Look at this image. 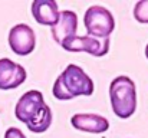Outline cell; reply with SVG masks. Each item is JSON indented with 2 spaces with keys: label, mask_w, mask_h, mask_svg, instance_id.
Segmentation results:
<instances>
[{
  "label": "cell",
  "mask_w": 148,
  "mask_h": 138,
  "mask_svg": "<svg viewBox=\"0 0 148 138\" xmlns=\"http://www.w3.org/2000/svg\"><path fill=\"white\" fill-rule=\"evenodd\" d=\"M14 115L35 134L45 133L52 124V109L45 104L42 92L36 89L25 92L20 96L14 108Z\"/></svg>",
  "instance_id": "obj_1"
},
{
  "label": "cell",
  "mask_w": 148,
  "mask_h": 138,
  "mask_svg": "<svg viewBox=\"0 0 148 138\" xmlns=\"http://www.w3.org/2000/svg\"><path fill=\"white\" fill-rule=\"evenodd\" d=\"M76 30H78V16L72 10H63V12H60V16H59L58 23L53 27H50L52 38L59 45H62L69 38L75 36L76 35Z\"/></svg>",
  "instance_id": "obj_8"
},
{
  "label": "cell",
  "mask_w": 148,
  "mask_h": 138,
  "mask_svg": "<svg viewBox=\"0 0 148 138\" xmlns=\"http://www.w3.org/2000/svg\"><path fill=\"white\" fill-rule=\"evenodd\" d=\"M84 23L88 36H94L98 39H109V35H112L115 29V19L112 13L98 4L86 9Z\"/></svg>",
  "instance_id": "obj_4"
},
{
  "label": "cell",
  "mask_w": 148,
  "mask_h": 138,
  "mask_svg": "<svg viewBox=\"0 0 148 138\" xmlns=\"http://www.w3.org/2000/svg\"><path fill=\"white\" fill-rule=\"evenodd\" d=\"M62 47L68 52H86L97 58L105 56L109 50V39H98L94 36H72L62 43Z\"/></svg>",
  "instance_id": "obj_5"
},
{
  "label": "cell",
  "mask_w": 148,
  "mask_h": 138,
  "mask_svg": "<svg viewBox=\"0 0 148 138\" xmlns=\"http://www.w3.org/2000/svg\"><path fill=\"white\" fill-rule=\"evenodd\" d=\"M145 56H147V59H148V45L145 46Z\"/></svg>",
  "instance_id": "obj_13"
},
{
  "label": "cell",
  "mask_w": 148,
  "mask_h": 138,
  "mask_svg": "<svg viewBox=\"0 0 148 138\" xmlns=\"http://www.w3.org/2000/svg\"><path fill=\"white\" fill-rule=\"evenodd\" d=\"M109 99L114 114L127 119L137 109V88L135 82L128 76H116L109 85Z\"/></svg>",
  "instance_id": "obj_3"
},
{
  "label": "cell",
  "mask_w": 148,
  "mask_h": 138,
  "mask_svg": "<svg viewBox=\"0 0 148 138\" xmlns=\"http://www.w3.org/2000/svg\"><path fill=\"white\" fill-rule=\"evenodd\" d=\"M32 14L39 25L53 27L59 20L60 12L55 0H35L32 3Z\"/></svg>",
  "instance_id": "obj_10"
},
{
  "label": "cell",
  "mask_w": 148,
  "mask_h": 138,
  "mask_svg": "<svg viewBox=\"0 0 148 138\" xmlns=\"http://www.w3.org/2000/svg\"><path fill=\"white\" fill-rule=\"evenodd\" d=\"M71 124L73 128L91 134H102L109 128V121L98 114H75L71 118Z\"/></svg>",
  "instance_id": "obj_9"
},
{
  "label": "cell",
  "mask_w": 148,
  "mask_h": 138,
  "mask_svg": "<svg viewBox=\"0 0 148 138\" xmlns=\"http://www.w3.org/2000/svg\"><path fill=\"white\" fill-rule=\"evenodd\" d=\"M26 69L22 65L10 60L9 58L0 59V89H14L26 81Z\"/></svg>",
  "instance_id": "obj_7"
},
{
  "label": "cell",
  "mask_w": 148,
  "mask_h": 138,
  "mask_svg": "<svg viewBox=\"0 0 148 138\" xmlns=\"http://www.w3.org/2000/svg\"><path fill=\"white\" fill-rule=\"evenodd\" d=\"M52 93L59 101H71L76 96H91L94 93V81L78 65H68L58 76Z\"/></svg>",
  "instance_id": "obj_2"
},
{
  "label": "cell",
  "mask_w": 148,
  "mask_h": 138,
  "mask_svg": "<svg viewBox=\"0 0 148 138\" xmlns=\"http://www.w3.org/2000/svg\"><path fill=\"white\" fill-rule=\"evenodd\" d=\"M9 46L19 56H27L35 50L36 36L30 26L19 23L9 32Z\"/></svg>",
  "instance_id": "obj_6"
},
{
  "label": "cell",
  "mask_w": 148,
  "mask_h": 138,
  "mask_svg": "<svg viewBox=\"0 0 148 138\" xmlns=\"http://www.w3.org/2000/svg\"><path fill=\"white\" fill-rule=\"evenodd\" d=\"M4 138H26V135L16 127H12L9 128L6 133H4Z\"/></svg>",
  "instance_id": "obj_12"
},
{
  "label": "cell",
  "mask_w": 148,
  "mask_h": 138,
  "mask_svg": "<svg viewBox=\"0 0 148 138\" xmlns=\"http://www.w3.org/2000/svg\"><path fill=\"white\" fill-rule=\"evenodd\" d=\"M134 17L138 23H148V0H140L134 7Z\"/></svg>",
  "instance_id": "obj_11"
}]
</instances>
